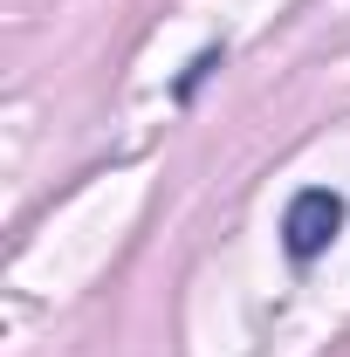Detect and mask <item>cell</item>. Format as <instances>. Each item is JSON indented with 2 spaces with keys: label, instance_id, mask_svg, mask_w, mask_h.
I'll use <instances>...</instances> for the list:
<instances>
[{
  "label": "cell",
  "instance_id": "cell-1",
  "mask_svg": "<svg viewBox=\"0 0 350 357\" xmlns=\"http://www.w3.org/2000/svg\"><path fill=\"white\" fill-rule=\"evenodd\" d=\"M337 234H344V199H337L330 185H309V192L289 199V213H282V248H289V261H316Z\"/></svg>",
  "mask_w": 350,
  "mask_h": 357
}]
</instances>
